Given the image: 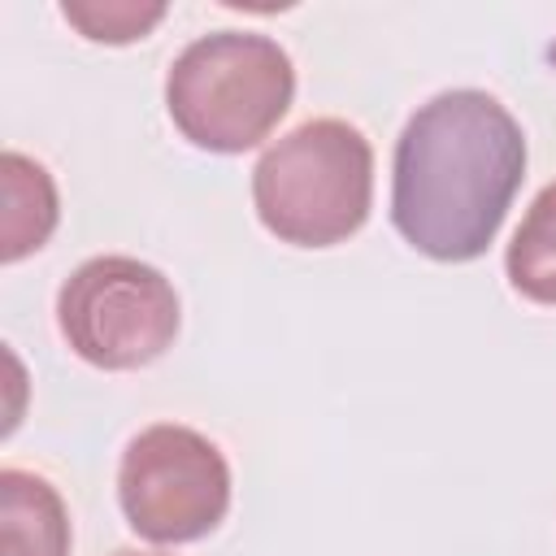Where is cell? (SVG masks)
I'll list each match as a JSON object with an SVG mask.
<instances>
[{
	"instance_id": "obj_7",
	"label": "cell",
	"mask_w": 556,
	"mask_h": 556,
	"mask_svg": "<svg viewBox=\"0 0 556 556\" xmlns=\"http://www.w3.org/2000/svg\"><path fill=\"white\" fill-rule=\"evenodd\" d=\"M0 178H4L0 261L13 265V261H22L48 243V235L56 226V187H52V174L22 152L0 156Z\"/></svg>"
},
{
	"instance_id": "obj_6",
	"label": "cell",
	"mask_w": 556,
	"mask_h": 556,
	"mask_svg": "<svg viewBox=\"0 0 556 556\" xmlns=\"http://www.w3.org/2000/svg\"><path fill=\"white\" fill-rule=\"evenodd\" d=\"M0 556H70V513L48 478L0 469Z\"/></svg>"
},
{
	"instance_id": "obj_5",
	"label": "cell",
	"mask_w": 556,
	"mask_h": 556,
	"mask_svg": "<svg viewBox=\"0 0 556 556\" xmlns=\"http://www.w3.org/2000/svg\"><path fill=\"white\" fill-rule=\"evenodd\" d=\"M117 500L139 539L191 543L222 526L230 508V465L200 430L156 421L126 443Z\"/></svg>"
},
{
	"instance_id": "obj_10",
	"label": "cell",
	"mask_w": 556,
	"mask_h": 556,
	"mask_svg": "<svg viewBox=\"0 0 556 556\" xmlns=\"http://www.w3.org/2000/svg\"><path fill=\"white\" fill-rule=\"evenodd\" d=\"M113 556H161V552H135V547H122V552H113Z\"/></svg>"
},
{
	"instance_id": "obj_4",
	"label": "cell",
	"mask_w": 556,
	"mask_h": 556,
	"mask_svg": "<svg viewBox=\"0 0 556 556\" xmlns=\"http://www.w3.org/2000/svg\"><path fill=\"white\" fill-rule=\"evenodd\" d=\"M174 282L135 256H91L56 291V326L70 352L96 369H139L178 334Z\"/></svg>"
},
{
	"instance_id": "obj_9",
	"label": "cell",
	"mask_w": 556,
	"mask_h": 556,
	"mask_svg": "<svg viewBox=\"0 0 556 556\" xmlns=\"http://www.w3.org/2000/svg\"><path fill=\"white\" fill-rule=\"evenodd\" d=\"M61 17L70 26H78L87 39L96 43H130V39H143L161 17H165V4H135V0H65L61 4Z\"/></svg>"
},
{
	"instance_id": "obj_3",
	"label": "cell",
	"mask_w": 556,
	"mask_h": 556,
	"mask_svg": "<svg viewBox=\"0 0 556 556\" xmlns=\"http://www.w3.org/2000/svg\"><path fill=\"white\" fill-rule=\"evenodd\" d=\"M295 70L278 39L213 30L191 39L165 74V109L187 143L204 152L256 148L291 109Z\"/></svg>"
},
{
	"instance_id": "obj_1",
	"label": "cell",
	"mask_w": 556,
	"mask_h": 556,
	"mask_svg": "<svg viewBox=\"0 0 556 556\" xmlns=\"http://www.w3.org/2000/svg\"><path fill=\"white\" fill-rule=\"evenodd\" d=\"M526 178L517 117L478 87L439 91L395 139L391 222L430 261L482 256Z\"/></svg>"
},
{
	"instance_id": "obj_8",
	"label": "cell",
	"mask_w": 556,
	"mask_h": 556,
	"mask_svg": "<svg viewBox=\"0 0 556 556\" xmlns=\"http://www.w3.org/2000/svg\"><path fill=\"white\" fill-rule=\"evenodd\" d=\"M513 291L530 304H556V182H547L526 208L504 252Z\"/></svg>"
},
{
	"instance_id": "obj_2",
	"label": "cell",
	"mask_w": 556,
	"mask_h": 556,
	"mask_svg": "<svg viewBox=\"0 0 556 556\" xmlns=\"http://www.w3.org/2000/svg\"><path fill=\"white\" fill-rule=\"evenodd\" d=\"M261 226L295 248L352 239L374 204V148L343 117H308L269 143L252 169Z\"/></svg>"
}]
</instances>
